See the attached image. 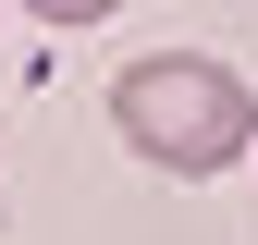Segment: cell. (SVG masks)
Instances as JSON below:
<instances>
[{"label": "cell", "mask_w": 258, "mask_h": 245, "mask_svg": "<svg viewBox=\"0 0 258 245\" xmlns=\"http://www.w3.org/2000/svg\"><path fill=\"white\" fill-rule=\"evenodd\" d=\"M111 135L136 147L148 172L197 184V172H234L258 147V98H246L234 61H209V49H148V61L111 74Z\"/></svg>", "instance_id": "cell-1"}, {"label": "cell", "mask_w": 258, "mask_h": 245, "mask_svg": "<svg viewBox=\"0 0 258 245\" xmlns=\"http://www.w3.org/2000/svg\"><path fill=\"white\" fill-rule=\"evenodd\" d=\"M37 25H99V13H123V0H25Z\"/></svg>", "instance_id": "cell-2"}]
</instances>
